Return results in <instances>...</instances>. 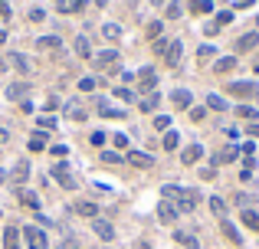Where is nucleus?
<instances>
[{
  "mask_svg": "<svg viewBox=\"0 0 259 249\" xmlns=\"http://www.w3.org/2000/svg\"><path fill=\"white\" fill-rule=\"evenodd\" d=\"M79 89H82V92H92V89H95V79H92V76L79 79Z\"/></svg>",
  "mask_w": 259,
  "mask_h": 249,
  "instance_id": "4c0bfd02",
  "label": "nucleus"
},
{
  "mask_svg": "<svg viewBox=\"0 0 259 249\" xmlns=\"http://www.w3.org/2000/svg\"><path fill=\"white\" fill-rule=\"evenodd\" d=\"M92 229H95V236L98 239H115V226H112V223H105V220H95V223H92Z\"/></svg>",
  "mask_w": 259,
  "mask_h": 249,
  "instance_id": "6e6552de",
  "label": "nucleus"
},
{
  "mask_svg": "<svg viewBox=\"0 0 259 249\" xmlns=\"http://www.w3.org/2000/svg\"><path fill=\"white\" fill-rule=\"evenodd\" d=\"M227 92L230 95H239V98H249V95H256V86L253 82H230Z\"/></svg>",
  "mask_w": 259,
  "mask_h": 249,
  "instance_id": "423d86ee",
  "label": "nucleus"
},
{
  "mask_svg": "<svg viewBox=\"0 0 259 249\" xmlns=\"http://www.w3.org/2000/svg\"><path fill=\"white\" fill-rule=\"evenodd\" d=\"M207 109H213V112H227V102L220 95H207Z\"/></svg>",
  "mask_w": 259,
  "mask_h": 249,
  "instance_id": "bb28decb",
  "label": "nucleus"
},
{
  "mask_svg": "<svg viewBox=\"0 0 259 249\" xmlns=\"http://www.w3.org/2000/svg\"><path fill=\"white\" fill-rule=\"evenodd\" d=\"M3 66H7V63H3V59H0V69H3Z\"/></svg>",
  "mask_w": 259,
  "mask_h": 249,
  "instance_id": "5fc2aeb1",
  "label": "nucleus"
},
{
  "mask_svg": "<svg viewBox=\"0 0 259 249\" xmlns=\"http://www.w3.org/2000/svg\"><path fill=\"white\" fill-rule=\"evenodd\" d=\"M23 236H26V249H49V239H46V233L40 226H26Z\"/></svg>",
  "mask_w": 259,
  "mask_h": 249,
  "instance_id": "7ed1b4c3",
  "label": "nucleus"
},
{
  "mask_svg": "<svg viewBox=\"0 0 259 249\" xmlns=\"http://www.w3.org/2000/svg\"><path fill=\"white\" fill-rule=\"evenodd\" d=\"M158 105H161V95H158V92H151V95L141 98V112H154Z\"/></svg>",
  "mask_w": 259,
  "mask_h": 249,
  "instance_id": "aec40b11",
  "label": "nucleus"
},
{
  "mask_svg": "<svg viewBox=\"0 0 259 249\" xmlns=\"http://www.w3.org/2000/svg\"><path fill=\"white\" fill-rule=\"evenodd\" d=\"M115 95H118L121 102H131V98H135V92H131V89H115Z\"/></svg>",
  "mask_w": 259,
  "mask_h": 249,
  "instance_id": "ea45409f",
  "label": "nucleus"
},
{
  "mask_svg": "<svg viewBox=\"0 0 259 249\" xmlns=\"http://www.w3.org/2000/svg\"><path fill=\"white\" fill-rule=\"evenodd\" d=\"M243 223H246L249 229H259V213H253V210H243Z\"/></svg>",
  "mask_w": 259,
  "mask_h": 249,
  "instance_id": "7c9ffc66",
  "label": "nucleus"
},
{
  "mask_svg": "<svg viewBox=\"0 0 259 249\" xmlns=\"http://www.w3.org/2000/svg\"><path fill=\"white\" fill-rule=\"evenodd\" d=\"M171 102L177 105V109H190V102H194V98H190V92H187V89H177V92L171 95Z\"/></svg>",
  "mask_w": 259,
  "mask_h": 249,
  "instance_id": "f3484780",
  "label": "nucleus"
},
{
  "mask_svg": "<svg viewBox=\"0 0 259 249\" xmlns=\"http://www.w3.org/2000/svg\"><path fill=\"white\" fill-rule=\"evenodd\" d=\"M0 141H3V144L10 141V131H7V128H0Z\"/></svg>",
  "mask_w": 259,
  "mask_h": 249,
  "instance_id": "09e8293b",
  "label": "nucleus"
},
{
  "mask_svg": "<svg viewBox=\"0 0 259 249\" xmlns=\"http://www.w3.org/2000/svg\"><path fill=\"white\" fill-rule=\"evenodd\" d=\"M194 10L197 13H210V10H213V3H210V0H194Z\"/></svg>",
  "mask_w": 259,
  "mask_h": 249,
  "instance_id": "c9c22d12",
  "label": "nucleus"
},
{
  "mask_svg": "<svg viewBox=\"0 0 259 249\" xmlns=\"http://www.w3.org/2000/svg\"><path fill=\"white\" fill-rule=\"evenodd\" d=\"M0 13H3V20H7V17H10V7H7V3H3V0H0Z\"/></svg>",
  "mask_w": 259,
  "mask_h": 249,
  "instance_id": "de8ad7c7",
  "label": "nucleus"
},
{
  "mask_svg": "<svg viewBox=\"0 0 259 249\" xmlns=\"http://www.w3.org/2000/svg\"><path fill=\"white\" fill-rule=\"evenodd\" d=\"M36 49H56V53H59V49H63V40H59V33H56V36H40V40H36Z\"/></svg>",
  "mask_w": 259,
  "mask_h": 249,
  "instance_id": "1a4fd4ad",
  "label": "nucleus"
},
{
  "mask_svg": "<svg viewBox=\"0 0 259 249\" xmlns=\"http://www.w3.org/2000/svg\"><path fill=\"white\" fill-rule=\"evenodd\" d=\"M197 56H200V59H207V56H213V46H200V49H197Z\"/></svg>",
  "mask_w": 259,
  "mask_h": 249,
  "instance_id": "49530a36",
  "label": "nucleus"
},
{
  "mask_svg": "<svg viewBox=\"0 0 259 249\" xmlns=\"http://www.w3.org/2000/svg\"><path fill=\"white\" fill-rule=\"evenodd\" d=\"M115 148H128V135H121V131H118V135H115Z\"/></svg>",
  "mask_w": 259,
  "mask_h": 249,
  "instance_id": "37998d69",
  "label": "nucleus"
},
{
  "mask_svg": "<svg viewBox=\"0 0 259 249\" xmlns=\"http://www.w3.org/2000/svg\"><path fill=\"white\" fill-rule=\"evenodd\" d=\"M95 7H108V0H95Z\"/></svg>",
  "mask_w": 259,
  "mask_h": 249,
  "instance_id": "864d4df0",
  "label": "nucleus"
},
{
  "mask_svg": "<svg viewBox=\"0 0 259 249\" xmlns=\"http://www.w3.org/2000/svg\"><path fill=\"white\" fill-rule=\"evenodd\" d=\"M17 236H20V229H17V226H7V229H3V246H7V249H17Z\"/></svg>",
  "mask_w": 259,
  "mask_h": 249,
  "instance_id": "4be33fe9",
  "label": "nucleus"
},
{
  "mask_svg": "<svg viewBox=\"0 0 259 249\" xmlns=\"http://www.w3.org/2000/svg\"><path fill=\"white\" fill-rule=\"evenodd\" d=\"M26 92H30V82H13V86H7V92H3V95L10 98V102H17V98H23Z\"/></svg>",
  "mask_w": 259,
  "mask_h": 249,
  "instance_id": "f8f14e48",
  "label": "nucleus"
},
{
  "mask_svg": "<svg viewBox=\"0 0 259 249\" xmlns=\"http://www.w3.org/2000/svg\"><path fill=\"white\" fill-rule=\"evenodd\" d=\"M40 125H43V128H56V115H43Z\"/></svg>",
  "mask_w": 259,
  "mask_h": 249,
  "instance_id": "79ce46f5",
  "label": "nucleus"
},
{
  "mask_svg": "<svg viewBox=\"0 0 259 249\" xmlns=\"http://www.w3.org/2000/svg\"><path fill=\"white\" fill-rule=\"evenodd\" d=\"M233 66H236V59H233V56H227V59H220V63H216L213 69H216V72H230Z\"/></svg>",
  "mask_w": 259,
  "mask_h": 249,
  "instance_id": "473e14b6",
  "label": "nucleus"
},
{
  "mask_svg": "<svg viewBox=\"0 0 259 249\" xmlns=\"http://www.w3.org/2000/svg\"><path fill=\"white\" fill-rule=\"evenodd\" d=\"M30 20L40 23V20H43V10H40V7H33V10H30Z\"/></svg>",
  "mask_w": 259,
  "mask_h": 249,
  "instance_id": "c03bdc74",
  "label": "nucleus"
},
{
  "mask_svg": "<svg viewBox=\"0 0 259 249\" xmlns=\"http://www.w3.org/2000/svg\"><path fill=\"white\" fill-rule=\"evenodd\" d=\"M98 161H105V164H118V161H121V154H118V151H102V158H98Z\"/></svg>",
  "mask_w": 259,
  "mask_h": 249,
  "instance_id": "f704fd0d",
  "label": "nucleus"
},
{
  "mask_svg": "<svg viewBox=\"0 0 259 249\" xmlns=\"http://www.w3.org/2000/svg\"><path fill=\"white\" fill-rule=\"evenodd\" d=\"M92 63H95V69H102V72H115V69H118V49H102L98 56H92Z\"/></svg>",
  "mask_w": 259,
  "mask_h": 249,
  "instance_id": "f03ea898",
  "label": "nucleus"
},
{
  "mask_svg": "<svg viewBox=\"0 0 259 249\" xmlns=\"http://www.w3.org/2000/svg\"><path fill=\"white\" fill-rule=\"evenodd\" d=\"M177 217H181V213H177V206H174L171 200H164V204L158 206V220H161V223H174Z\"/></svg>",
  "mask_w": 259,
  "mask_h": 249,
  "instance_id": "0eeeda50",
  "label": "nucleus"
},
{
  "mask_svg": "<svg viewBox=\"0 0 259 249\" xmlns=\"http://www.w3.org/2000/svg\"><path fill=\"white\" fill-rule=\"evenodd\" d=\"M259 46V33L256 30H249V33H243L236 40V53H249V49H256Z\"/></svg>",
  "mask_w": 259,
  "mask_h": 249,
  "instance_id": "39448f33",
  "label": "nucleus"
},
{
  "mask_svg": "<svg viewBox=\"0 0 259 249\" xmlns=\"http://www.w3.org/2000/svg\"><path fill=\"white\" fill-rule=\"evenodd\" d=\"M43 148H46V131H36L30 138V151H43Z\"/></svg>",
  "mask_w": 259,
  "mask_h": 249,
  "instance_id": "393cba45",
  "label": "nucleus"
},
{
  "mask_svg": "<svg viewBox=\"0 0 259 249\" xmlns=\"http://www.w3.org/2000/svg\"><path fill=\"white\" fill-rule=\"evenodd\" d=\"M23 200H26L33 210H40V197H36V194H30V190H26V194H23Z\"/></svg>",
  "mask_w": 259,
  "mask_h": 249,
  "instance_id": "58836bf2",
  "label": "nucleus"
},
{
  "mask_svg": "<svg viewBox=\"0 0 259 249\" xmlns=\"http://www.w3.org/2000/svg\"><path fill=\"white\" fill-rule=\"evenodd\" d=\"M174 239H177L181 246H187V249H197V236H194V233H181V229H177Z\"/></svg>",
  "mask_w": 259,
  "mask_h": 249,
  "instance_id": "5701e85b",
  "label": "nucleus"
},
{
  "mask_svg": "<svg viewBox=\"0 0 259 249\" xmlns=\"http://www.w3.org/2000/svg\"><path fill=\"white\" fill-rule=\"evenodd\" d=\"M86 7V0H56V10L59 13H79Z\"/></svg>",
  "mask_w": 259,
  "mask_h": 249,
  "instance_id": "9b49d317",
  "label": "nucleus"
},
{
  "mask_svg": "<svg viewBox=\"0 0 259 249\" xmlns=\"http://www.w3.org/2000/svg\"><path fill=\"white\" fill-rule=\"evenodd\" d=\"M253 69H256V72H259V63H256V66H253Z\"/></svg>",
  "mask_w": 259,
  "mask_h": 249,
  "instance_id": "6e6d98bb",
  "label": "nucleus"
},
{
  "mask_svg": "<svg viewBox=\"0 0 259 249\" xmlns=\"http://www.w3.org/2000/svg\"><path fill=\"white\" fill-rule=\"evenodd\" d=\"M3 181H7V171H3V167H0V184H3Z\"/></svg>",
  "mask_w": 259,
  "mask_h": 249,
  "instance_id": "603ef678",
  "label": "nucleus"
},
{
  "mask_svg": "<svg viewBox=\"0 0 259 249\" xmlns=\"http://www.w3.org/2000/svg\"><path fill=\"white\" fill-rule=\"evenodd\" d=\"M164 200H174L177 213H190V210L197 206V194H194V190L177 187V184H167V187H164Z\"/></svg>",
  "mask_w": 259,
  "mask_h": 249,
  "instance_id": "f257e3e1",
  "label": "nucleus"
},
{
  "mask_svg": "<svg viewBox=\"0 0 259 249\" xmlns=\"http://www.w3.org/2000/svg\"><path fill=\"white\" fill-rule=\"evenodd\" d=\"M76 213H79V217L95 220V217H98V206H95V204H89V200H82V204H76Z\"/></svg>",
  "mask_w": 259,
  "mask_h": 249,
  "instance_id": "a211bd4d",
  "label": "nucleus"
},
{
  "mask_svg": "<svg viewBox=\"0 0 259 249\" xmlns=\"http://www.w3.org/2000/svg\"><path fill=\"white\" fill-rule=\"evenodd\" d=\"M167 46H171L167 40H158V43H154V53H167Z\"/></svg>",
  "mask_w": 259,
  "mask_h": 249,
  "instance_id": "a18cd8bd",
  "label": "nucleus"
},
{
  "mask_svg": "<svg viewBox=\"0 0 259 249\" xmlns=\"http://www.w3.org/2000/svg\"><path fill=\"white\" fill-rule=\"evenodd\" d=\"M66 109H69V118H86V109H79V102H69V105H66Z\"/></svg>",
  "mask_w": 259,
  "mask_h": 249,
  "instance_id": "2f4dec72",
  "label": "nucleus"
},
{
  "mask_svg": "<svg viewBox=\"0 0 259 249\" xmlns=\"http://www.w3.org/2000/svg\"><path fill=\"white\" fill-rule=\"evenodd\" d=\"M128 161L135 164V167H151L154 158H151V154H144V151H131V154H128Z\"/></svg>",
  "mask_w": 259,
  "mask_h": 249,
  "instance_id": "dca6fc26",
  "label": "nucleus"
},
{
  "mask_svg": "<svg viewBox=\"0 0 259 249\" xmlns=\"http://www.w3.org/2000/svg\"><path fill=\"white\" fill-rule=\"evenodd\" d=\"M177 144H181V135H177V131H167V135H164V151H174Z\"/></svg>",
  "mask_w": 259,
  "mask_h": 249,
  "instance_id": "a878e982",
  "label": "nucleus"
},
{
  "mask_svg": "<svg viewBox=\"0 0 259 249\" xmlns=\"http://www.w3.org/2000/svg\"><path fill=\"white\" fill-rule=\"evenodd\" d=\"M236 115H239V118H249V121H256V118H259V112L253 109V105H239Z\"/></svg>",
  "mask_w": 259,
  "mask_h": 249,
  "instance_id": "c85d7f7f",
  "label": "nucleus"
},
{
  "mask_svg": "<svg viewBox=\"0 0 259 249\" xmlns=\"http://www.w3.org/2000/svg\"><path fill=\"white\" fill-rule=\"evenodd\" d=\"M249 135H253V138H259V125H249Z\"/></svg>",
  "mask_w": 259,
  "mask_h": 249,
  "instance_id": "8fccbe9b",
  "label": "nucleus"
},
{
  "mask_svg": "<svg viewBox=\"0 0 259 249\" xmlns=\"http://www.w3.org/2000/svg\"><path fill=\"white\" fill-rule=\"evenodd\" d=\"M89 141H92V144H98V148H102V144H105V131H92V138H89Z\"/></svg>",
  "mask_w": 259,
  "mask_h": 249,
  "instance_id": "a19ab883",
  "label": "nucleus"
},
{
  "mask_svg": "<svg viewBox=\"0 0 259 249\" xmlns=\"http://www.w3.org/2000/svg\"><path fill=\"white\" fill-rule=\"evenodd\" d=\"M210 210H213L216 217H227V204H223L220 197H210Z\"/></svg>",
  "mask_w": 259,
  "mask_h": 249,
  "instance_id": "c756f323",
  "label": "nucleus"
},
{
  "mask_svg": "<svg viewBox=\"0 0 259 249\" xmlns=\"http://www.w3.org/2000/svg\"><path fill=\"white\" fill-rule=\"evenodd\" d=\"M200 158H204V148H200V144H190V148H184V151H181L184 164H197Z\"/></svg>",
  "mask_w": 259,
  "mask_h": 249,
  "instance_id": "9d476101",
  "label": "nucleus"
},
{
  "mask_svg": "<svg viewBox=\"0 0 259 249\" xmlns=\"http://www.w3.org/2000/svg\"><path fill=\"white\" fill-rule=\"evenodd\" d=\"M223 236H227L230 243H243V239H239V233H236V226H233V223H227V220H223Z\"/></svg>",
  "mask_w": 259,
  "mask_h": 249,
  "instance_id": "cd10ccee",
  "label": "nucleus"
},
{
  "mask_svg": "<svg viewBox=\"0 0 259 249\" xmlns=\"http://www.w3.org/2000/svg\"><path fill=\"white\" fill-rule=\"evenodd\" d=\"M144 92H154V86H158V76H154V69H141V82H138Z\"/></svg>",
  "mask_w": 259,
  "mask_h": 249,
  "instance_id": "ddd939ff",
  "label": "nucleus"
},
{
  "mask_svg": "<svg viewBox=\"0 0 259 249\" xmlns=\"http://www.w3.org/2000/svg\"><path fill=\"white\" fill-rule=\"evenodd\" d=\"M53 177L66 187V190H72V187H76V177H72V171H69V164H66V161H59L53 167Z\"/></svg>",
  "mask_w": 259,
  "mask_h": 249,
  "instance_id": "20e7f679",
  "label": "nucleus"
},
{
  "mask_svg": "<svg viewBox=\"0 0 259 249\" xmlns=\"http://www.w3.org/2000/svg\"><path fill=\"white\" fill-rule=\"evenodd\" d=\"M0 43H7V30H0Z\"/></svg>",
  "mask_w": 259,
  "mask_h": 249,
  "instance_id": "3c124183",
  "label": "nucleus"
},
{
  "mask_svg": "<svg viewBox=\"0 0 259 249\" xmlns=\"http://www.w3.org/2000/svg\"><path fill=\"white\" fill-rule=\"evenodd\" d=\"M26 177H30V161H20V164H17V167H13L10 181H13V184H23Z\"/></svg>",
  "mask_w": 259,
  "mask_h": 249,
  "instance_id": "4468645a",
  "label": "nucleus"
},
{
  "mask_svg": "<svg viewBox=\"0 0 259 249\" xmlns=\"http://www.w3.org/2000/svg\"><path fill=\"white\" fill-rule=\"evenodd\" d=\"M98 112H102V115H112V118H125V109H112V105H108L105 98H102V102H98Z\"/></svg>",
  "mask_w": 259,
  "mask_h": 249,
  "instance_id": "412c9836",
  "label": "nucleus"
},
{
  "mask_svg": "<svg viewBox=\"0 0 259 249\" xmlns=\"http://www.w3.org/2000/svg\"><path fill=\"white\" fill-rule=\"evenodd\" d=\"M76 53L82 59H92V46H89V36H76Z\"/></svg>",
  "mask_w": 259,
  "mask_h": 249,
  "instance_id": "6ab92c4d",
  "label": "nucleus"
},
{
  "mask_svg": "<svg viewBox=\"0 0 259 249\" xmlns=\"http://www.w3.org/2000/svg\"><path fill=\"white\" fill-rule=\"evenodd\" d=\"M102 36H105V40H118L121 26H118V23H105V26H102Z\"/></svg>",
  "mask_w": 259,
  "mask_h": 249,
  "instance_id": "b1692460",
  "label": "nucleus"
},
{
  "mask_svg": "<svg viewBox=\"0 0 259 249\" xmlns=\"http://www.w3.org/2000/svg\"><path fill=\"white\" fill-rule=\"evenodd\" d=\"M13 66H17L20 72H30V63H26V56H23V53H13Z\"/></svg>",
  "mask_w": 259,
  "mask_h": 249,
  "instance_id": "72a5a7b5",
  "label": "nucleus"
},
{
  "mask_svg": "<svg viewBox=\"0 0 259 249\" xmlns=\"http://www.w3.org/2000/svg\"><path fill=\"white\" fill-rule=\"evenodd\" d=\"M154 128H158V131H167V128H171V118H167V115H158V118H154Z\"/></svg>",
  "mask_w": 259,
  "mask_h": 249,
  "instance_id": "e433bc0d",
  "label": "nucleus"
},
{
  "mask_svg": "<svg viewBox=\"0 0 259 249\" xmlns=\"http://www.w3.org/2000/svg\"><path fill=\"white\" fill-rule=\"evenodd\" d=\"M181 49H184V46L174 40V43L167 46V53H164V63H167V66H177V63H181Z\"/></svg>",
  "mask_w": 259,
  "mask_h": 249,
  "instance_id": "2eb2a0df",
  "label": "nucleus"
}]
</instances>
